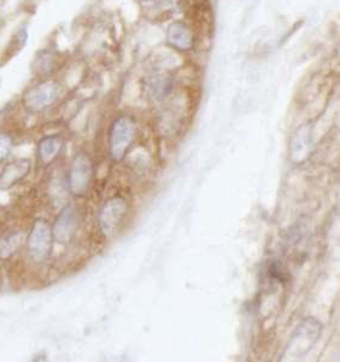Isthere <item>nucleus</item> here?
Wrapping results in <instances>:
<instances>
[{
    "instance_id": "obj_1",
    "label": "nucleus",
    "mask_w": 340,
    "mask_h": 362,
    "mask_svg": "<svg viewBox=\"0 0 340 362\" xmlns=\"http://www.w3.org/2000/svg\"><path fill=\"white\" fill-rule=\"evenodd\" d=\"M61 86L57 81L44 78L29 87L22 95V107L29 114H41L58 99Z\"/></svg>"
},
{
    "instance_id": "obj_2",
    "label": "nucleus",
    "mask_w": 340,
    "mask_h": 362,
    "mask_svg": "<svg viewBox=\"0 0 340 362\" xmlns=\"http://www.w3.org/2000/svg\"><path fill=\"white\" fill-rule=\"evenodd\" d=\"M322 326L319 321L307 317L298 325L295 334H292L291 341H288L283 358L293 360L300 358L312 349L319 337H320Z\"/></svg>"
},
{
    "instance_id": "obj_3",
    "label": "nucleus",
    "mask_w": 340,
    "mask_h": 362,
    "mask_svg": "<svg viewBox=\"0 0 340 362\" xmlns=\"http://www.w3.org/2000/svg\"><path fill=\"white\" fill-rule=\"evenodd\" d=\"M136 124L133 119L128 116H119L111 124L109 132V151L114 160H119L127 153L128 148L131 146Z\"/></svg>"
},
{
    "instance_id": "obj_4",
    "label": "nucleus",
    "mask_w": 340,
    "mask_h": 362,
    "mask_svg": "<svg viewBox=\"0 0 340 362\" xmlns=\"http://www.w3.org/2000/svg\"><path fill=\"white\" fill-rule=\"evenodd\" d=\"M52 233L45 220H37L29 232L27 247L30 259L37 264H42L49 259L52 247Z\"/></svg>"
},
{
    "instance_id": "obj_5",
    "label": "nucleus",
    "mask_w": 340,
    "mask_h": 362,
    "mask_svg": "<svg viewBox=\"0 0 340 362\" xmlns=\"http://www.w3.org/2000/svg\"><path fill=\"white\" fill-rule=\"evenodd\" d=\"M90 177H92V163L90 158L85 153H78L71 163L69 175H68V185L71 194L76 196H82L85 194L90 184Z\"/></svg>"
},
{
    "instance_id": "obj_6",
    "label": "nucleus",
    "mask_w": 340,
    "mask_h": 362,
    "mask_svg": "<svg viewBox=\"0 0 340 362\" xmlns=\"http://www.w3.org/2000/svg\"><path fill=\"white\" fill-rule=\"evenodd\" d=\"M78 228V213L74 206H66L54 218L51 227L54 242L58 244H68L74 237Z\"/></svg>"
},
{
    "instance_id": "obj_7",
    "label": "nucleus",
    "mask_w": 340,
    "mask_h": 362,
    "mask_svg": "<svg viewBox=\"0 0 340 362\" xmlns=\"http://www.w3.org/2000/svg\"><path fill=\"white\" fill-rule=\"evenodd\" d=\"M126 215V202L122 198H112L107 201L99 213V227L105 235L115 232Z\"/></svg>"
},
{
    "instance_id": "obj_8",
    "label": "nucleus",
    "mask_w": 340,
    "mask_h": 362,
    "mask_svg": "<svg viewBox=\"0 0 340 362\" xmlns=\"http://www.w3.org/2000/svg\"><path fill=\"white\" fill-rule=\"evenodd\" d=\"M32 168V162L28 158H20L5 165L0 172V189L6 191L23 180Z\"/></svg>"
},
{
    "instance_id": "obj_9",
    "label": "nucleus",
    "mask_w": 340,
    "mask_h": 362,
    "mask_svg": "<svg viewBox=\"0 0 340 362\" xmlns=\"http://www.w3.org/2000/svg\"><path fill=\"white\" fill-rule=\"evenodd\" d=\"M63 148L59 136H47L37 143V158L42 165H49L57 158Z\"/></svg>"
},
{
    "instance_id": "obj_10",
    "label": "nucleus",
    "mask_w": 340,
    "mask_h": 362,
    "mask_svg": "<svg viewBox=\"0 0 340 362\" xmlns=\"http://www.w3.org/2000/svg\"><path fill=\"white\" fill-rule=\"evenodd\" d=\"M25 235L20 232H15L13 235H8L0 240V259H8L16 254L23 243Z\"/></svg>"
},
{
    "instance_id": "obj_11",
    "label": "nucleus",
    "mask_w": 340,
    "mask_h": 362,
    "mask_svg": "<svg viewBox=\"0 0 340 362\" xmlns=\"http://www.w3.org/2000/svg\"><path fill=\"white\" fill-rule=\"evenodd\" d=\"M169 40L172 45L177 46L181 49H187L192 45V37L189 34V29L182 25H172L169 34Z\"/></svg>"
},
{
    "instance_id": "obj_12",
    "label": "nucleus",
    "mask_w": 340,
    "mask_h": 362,
    "mask_svg": "<svg viewBox=\"0 0 340 362\" xmlns=\"http://www.w3.org/2000/svg\"><path fill=\"white\" fill-rule=\"evenodd\" d=\"M13 140L8 133L0 132V163L6 160L13 151Z\"/></svg>"
}]
</instances>
